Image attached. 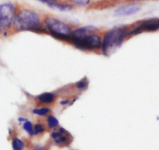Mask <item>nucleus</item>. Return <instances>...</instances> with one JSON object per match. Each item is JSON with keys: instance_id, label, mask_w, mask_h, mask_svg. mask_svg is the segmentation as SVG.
<instances>
[{"instance_id": "f257e3e1", "label": "nucleus", "mask_w": 159, "mask_h": 150, "mask_svg": "<svg viewBox=\"0 0 159 150\" xmlns=\"http://www.w3.org/2000/svg\"><path fill=\"white\" fill-rule=\"evenodd\" d=\"M96 30L93 26L79 28L72 33L71 40L75 46L81 50H94L101 46L99 36L94 34Z\"/></svg>"}, {"instance_id": "f03ea898", "label": "nucleus", "mask_w": 159, "mask_h": 150, "mask_svg": "<svg viewBox=\"0 0 159 150\" xmlns=\"http://www.w3.org/2000/svg\"><path fill=\"white\" fill-rule=\"evenodd\" d=\"M13 26L16 30H32L37 32L43 30L40 26V19L37 14L29 9H23L16 16Z\"/></svg>"}, {"instance_id": "7ed1b4c3", "label": "nucleus", "mask_w": 159, "mask_h": 150, "mask_svg": "<svg viewBox=\"0 0 159 150\" xmlns=\"http://www.w3.org/2000/svg\"><path fill=\"white\" fill-rule=\"evenodd\" d=\"M127 33L125 27H115L107 32L102 45L104 55L109 56L113 54L122 45Z\"/></svg>"}, {"instance_id": "20e7f679", "label": "nucleus", "mask_w": 159, "mask_h": 150, "mask_svg": "<svg viewBox=\"0 0 159 150\" xmlns=\"http://www.w3.org/2000/svg\"><path fill=\"white\" fill-rule=\"evenodd\" d=\"M45 23L49 32L55 38L61 40H68L71 39L73 32L71 28L63 22L57 19L48 18L45 20Z\"/></svg>"}, {"instance_id": "39448f33", "label": "nucleus", "mask_w": 159, "mask_h": 150, "mask_svg": "<svg viewBox=\"0 0 159 150\" xmlns=\"http://www.w3.org/2000/svg\"><path fill=\"white\" fill-rule=\"evenodd\" d=\"M15 8L11 3L0 5V31H3L10 26L14 21Z\"/></svg>"}, {"instance_id": "423d86ee", "label": "nucleus", "mask_w": 159, "mask_h": 150, "mask_svg": "<svg viewBox=\"0 0 159 150\" xmlns=\"http://www.w3.org/2000/svg\"><path fill=\"white\" fill-rule=\"evenodd\" d=\"M159 30V18L149 19L138 23L130 34H138L144 31H156Z\"/></svg>"}, {"instance_id": "0eeeda50", "label": "nucleus", "mask_w": 159, "mask_h": 150, "mask_svg": "<svg viewBox=\"0 0 159 150\" xmlns=\"http://www.w3.org/2000/svg\"><path fill=\"white\" fill-rule=\"evenodd\" d=\"M140 10V6L136 4L126 5V6H120L115 10V15L123 16L132 15L136 13Z\"/></svg>"}, {"instance_id": "6e6552de", "label": "nucleus", "mask_w": 159, "mask_h": 150, "mask_svg": "<svg viewBox=\"0 0 159 150\" xmlns=\"http://www.w3.org/2000/svg\"><path fill=\"white\" fill-rule=\"evenodd\" d=\"M68 133L64 129H61L60 132H54L51 134V138L56 144L61 146L68 143Z\"/></svg>"}, {"instance_id": "1a4fd4ad", "label": "nucleus", "mask_w": 159, "mask_h": 150, "mask_svg": "<svg viewBox=\"0 0 159 150\" xmlns=\"http://www.w3.org/2000/svg\"><path fill=\"white\" fill-rule=\"evenodd\" d=\"M42 2L43 3H47L50 7L53 8V9H57L59 10H70L72 9L71 6L66 4H60V3H57L55 1H46V0H43Z\"/></svg>"}, {"instance_id": "9d476101", "label": "nucleus", "mask_w": 159, "mask_h": 150, "mask_svg": "<svg viewBox=\"0 0 159 150\" xmlns=\"http://www.w3.org/2000/svg\"><path fill=\"white\" fill-rule=\"evenodd\" d=\"M54 95L51 93H44L40 94L38 96V100L41 103H44V104H50L52 103L54 100Z\"/></svg>"}, {"instance_id": "9b49d317", "label": "nucleus", "mask_w": 159, "mask_h": 150, "mask_svg": "<svg viewBox=\"0 0 159 150\" xmlns=\"http://www.w3.org/2000/svg\"><path fill=\"white\" fill-rule=\"evenodd\" d=\"M12 145L13 150H23L24 148V143L18 138H13Z\"/></svg>"}, {"instance_id": "f8f14e48", "label": "nucleus", "mask_w": 159, "mask_h": 150, "mask_svg": "<svg viewBox=\"0 0 159 150\" xmlns=\"http://www.w3.org/2000/svg\"><path fill=\"white\" fill-rule=\"evenodd\" d=\"M50 112V109L48 108V107H43V108L40 109H34L33 110V113L34 115H40V116H44V115H48Z\"/></svg>"}, {"instance_id": "ddd939ff", "label": "nucleus", "mask_w": 159, "mask_h": 150, "mask_svg": "<svg viewBox=\"0 0 159 150\" xmlns=\"http://www.w3.org/2000/svg\"><path fill=\"white\" fill-rule=\"evenodd\" d=\"M48 124L50 129H54L58 124V121L54 116H50L48 119Z\"/></svg>"}, {"instance_id": "4468645a", "label": "nucleus", "mask_w": 159, "mask_h": 150, "mask_svg": "<svg viewBox=\"0 0 159 150\" xmlns=\"http://www.w3.org/2000/svg\"><path fill=\"white\" fill-rule=\"evenodd\" d=\"M23 129H24L30 135H34V130L33 129L32 124H31V122H30V121H26V122H25V124H23Z\"/></svg>"}, {"instance_id": "2eb2a0df", "label": "nucleus", "mask_w": 159, "mask_h": 150, "mask_svg": "<svg viewBox=\"0 0 159 150\" xmlns=\"http://www.w3.org/2000/svg\"><path fill=\"white\" fill-rule=\"evenodd\" d=\"M43 131H44V129H43V127L41 124H36L35 127H34V135L35 134L41 133Z\"/></svg>"}, {"instance_id": "dca6fc26", "label": "nucleus", "mask_w": 159, "mask_h": 150, "mask_svg": "<svg viewBox=\"0 0 159 150\" xmlns=\"http://www.w3.org/2000/svg\"><path fill=\"white\" fill-rule=\"evenodd\" d=\"M76 87H77V88H79V89H83V88H85V83L83 82V81H80V82H78L77 85H76Z\"/></svg>"}, {"instance_id": "f3484780", "label": "nucleus", "mask_w": 159, "mask_h": 150, "mask_svg": "<svg viewBox=\"0 0 159 150\" xmlns=\"http://www.w3.org/2000/svg\"><path fill=\"white\" fill-rule=\"evenodd\" d=\"M75 3L79 5H87L89 3V1H74Z\"/></svg>"}, {"instance_id": "a211bd4d", "label": "nucleus", "mask_w": 159, "mask_h": 150, "mask_svg": "<svg viewBox=\"0 0 159 150\" xmlns=\"http://www.w3.org/2000/svg\"><path fill=\"white\" fill-rule=\"evenodd\" d=\"M34 150H46L44 149L43 147H42V146H37L34 147Z\"/></svg>"}, {"instance_id": "6ab92c4d", "label": "nucleus", "mask_w": 159, "mask_h": 150, "mask_svg": "<svg viewBox=\"0 0 159 150\" xmlns=\"http://www.w3.org/2000/svg\"><path fill=\"white\" fill-rule=\"evenodd\" d=\"M68 101H65V102H61V104H63V105H64V104H68Z\"/></svg>"}]
</instances>
